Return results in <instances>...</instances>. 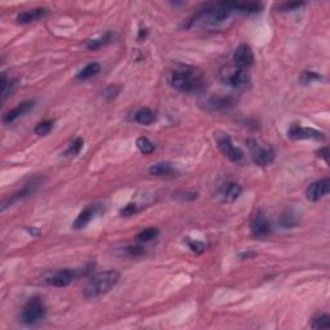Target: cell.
<instances>
[{
    "label": "cell",
    "instance_id": "6da1fadb",
    "mask_svg": "<svg viewBox=\"0 0 330 330\" xmlns=\"http://www.w3.org/2000/svg\"><path fill=\"white\" fill-rule=\"evenodd\" d=\"M170 85L183 93H192L202 87V74L191 66H178L170 74Z\"/></svg>",
    "mask_w": 330,
    "mask_h": 330
},
{
    "label": "cell",
    "instance_id": "7a4b0ae2",
    "mask_svg": "<svg viewBox=\"0 0 330 330\" xmlns=\"http://www.w3.org/2000/svg\"><path fill=\"white\" fill-rule=\"evenodd\" d=\"M120 281V273L115 270L105 271L93 276L84 289V297L87 299H94L101 295L106 294L110 290L114 289Z\"/></svg>",
    "mask_w": 330,
    "mask_h": 330
},
{
    "label": "cell",
    "instance_id": "3957f363",
    "mask_svg": "<svg viewBox=\"0 0 330 330\" xmlns=\"http://www.w3.org/2000/svg\"><path fill=\"white\" fill-rule=\"evenodd\" d=\"M219 80L224 85H229L231 88H240L246 87L250 82V75L244 68H239L236 66H226L219 71Z\"/></svg>",
    "mask_w": 330,
    "mask_h": 330
},
{
    "label": "cell",
    "instance_id": "277c9868",
    "mask_svg": "<svg viewBox=\"0 0 330 330\" xmlns=\"http://www.w3.org/2000/svg\"><path fill=\"white\" fill-rule=\"evenodd\" d=\"M45 317V306L40 297H33L29 299L23 310H22V322L29 326L38 325Z\"/></svg>",
    "mask_w": 330,
    "mask_h": 330
},
{
    "label": "cell",
    "instance_id": "5b68a950",
    "mask_svg": "<svg viewBox=\"0 0 330 330\" xmlns=\"http://www.w3.org/2000/svg\"><path fill=\"white\" fill-rule=\"evenodd\" d=\"M217 145H218L221 153L226 156L227 159H230L234 163H239L244 159V153L239 147L234 145L232 138L226 133H218L216 136Z\"/></svg>",
    "mask_w": 330,
    "mask_h": 330
},
{
    "label": "cell",
    "instance_id": "8992f818",
    "mask_svg": "<svg viewBox=\"0 0 330 330\" xmlns=\"http://www.w3.org/2000/svg\"><path fill=\"white\" fill-rule=\"evenodd\" d=\"M250 231L256 239H265L271 234V223L265 213L258 212L250 224Z\"/></svg>",
    "mask_w": 330,
    "mask_h": 330
},
{
    "label": "cell",
    "instance_id": "52a82bcc",
    "mask_svg": "<svg viewBox=\"0 0 330 330\" xmlns=\"http://www.w3.org/2000/svg\"><path fill=\"white\" fill-rule=\"evenodd\" d=\"M330 192V180L329 178H324V180L316 181V182L311 183L306 190V196L307 200L312 202L319 201L320 199L327 195Z\"/></svg>",
    "mask_w": 330,
    "mask_h": 330
},
{
    "label": "cell",
    "instance_id": "ba28073f",
    "mask_svg": "<svg viewBox=\"0 0 330 330\" xmlns=\"http://www.w3.org/2000/svg\"><path fill=\"white\" fill-rule=\"evenodd\" d=\"M234 63L236 67L239 68H248L253 65L254 62V55L250 46L248 44H240V45L235 49L234 52Z\"/></svg>",
    "mask_w": 330,
    "mask_h": 330
},
{
    "label": "cell",
    "instance_id": "9c48e42d",
    "mask_svg": "<svg viewBox=\"0 0 330 330\" xmlns=\"http://www.w3.org/2000/svg\"><path fill=\"white\" fill-rule=\"evenodd\" d=\"M288 136L292 139H315V141L325 139L322 132L316 131L314 128H304V126H300L299 124H293L288 132Z\"/></svg>",
    "mask_w": 330,
    "mask_h": 330
},
{
    "label": "cell",
    "instance_id": "30bf717a",
    "mask_svg": "<svg viewBox=\"0 0 330 330\" xmlns=\"http://www.w3.org/2000/svg\"><path fill=\"white\" fill-rule=\"evenodd\" d=\"M77 273L71 270H61L57 271L53 276L48 278V284L56 288H65L68 287L74 281Z\"/></svg>",
    "mask_w": 330,
    "mask_h": 330
},
{
    "label": "cell",
    "instance_id": "8fae6325",
    "mask_svg": "<svg viewBox=\"0 0 330 330\" xmlns=\"http://www.w3.org/2000/svg\"><path fill=\"white\" fill-rule=\"evenodd\" d=\"M36 187H38V185L36 183H31V185H26L25 187L22 188V190H19V191H17L16 194L12 195L11 197H8L7 200H4L3 204H2V210H6L7 208H9L11 205L16 204V202L18 201H22V200L28 199V197H30L31 195L35 192Z\"/></svg>",
    "mask_w": 330,
    "mask_h": 330
},
{
    "label": "cell",
    "instance_id": "7c38bea8",
    "mask_svg": "<svg viewBox=\"0 0 330 330\" xmlns=\"http://www.w3.org/2000/svg\"><path fill=\"white\" fill-rule=\"evenodd\" d=\"M34 106H35V102L34 101L22 102V104H19L18 106L14 107L13 110H11V111H8L6 115H4L3 123L4 124L13 123V121L16 120V119H18L19 116H22V115H25L28 114L29 111H31Z\"/></svg>",
    "mask_w": 330,
    "mask_h": 330
},
{
    "label": "cell",
    "instance_id": "4fadbf2b",
    "mask_svg": "<svg viewBox=\"0 0 330 330\" xmlns=\"http://www.w3.org/2000/svg\"><path fill=\"white\" fill-rule=\"evenodd\" d=\"M253 161L259 165V167H267L275 159V153L272 148H265V147H256L251 154Z\"/></svg>",
    "mask_w": 330,
    "mask_h": 330
},
{
    "label": "cell",
    "instance_id": "5bb4252c",
    "mask_svg": "<svg viewBox=\"0 0 330 330\" xmlns=\"http://www.w3.org/2000/svg\"><path fill=\"white\" fill-rule=\"evenodd\" d=\"M232 9L230 8L227 3H221L218 6L213 7V8L208 9V17L213 23H218V22L226 21L231 14Z\"/></svg>",
    "mask_w": 330,
    "mask_h": 330
},
{
    "label": "cell",
    "instance_id": "9a60e30c",
    "mask_svg": "<svg viewBox=\"0 0 330 330\" xmlns=\"http://www.w3.org/2000/svg\"><path fill=\"white\" fill-rule=\"evenodd\" d=\"M241 192H243V188L239 183L230 182L227 185L223 186L221 191V197L223 202H234L240 197Z\"/></svg>",
    "mask_w": 330,
    "mask_h": 330
},
{
    "label": "cell",
    "instance_id": "2e32d148",
    "mask_svg": "<svg viewBox=\"0 0 330 330\" xmlns=\"http://www.w3.org/2000/svg\"><path fill=\"white\" fill-rule=\"evenodd\" d=\"M46 12H48V9L46 8H35V9H30V11L21 12V13L17 16V21H18V23H23V25L33 23V22L43 18V17L46 14Z\"/></svg>",
    "mask_w": 330,
    "mask_h": 330
},
{
    "label": "cell",
    "instance_id": "e0dca14e",
    "mask_svg": "<svg viewBox=\"0 0 330 330\" xmlns=\"http://www.w3.org/2000/svg\"><path fill=\"white\" fill-rule=\"evenodd\" d=\"M148 172H150L151 175H155V177H174L177 174V170L169 163L154 164L150 167Z\"/></svg>",
    "mask_w": 330,
    "mask_h": 330
},
{
    "label": "cell",
    "instance_id": "ac0fdd59",
    "mask_svg": "<svg viewBox=\"0 0 330 330\" xmlns=\"http://www.w3.org/2000/svg\"><path fill=\"white\" fill-rule=\"evenodd\" d=\"M96 212H97V207L96 205H90V207L85 208L84 210H83L82 213L78 216V218L75 219L74 224H72V227H74L75 230H82L84 229L85 226H87L88 223H89L90 221L93 219V217L96 216Z\"/></svg>",
    "mask_w": 330,
    "mask_h": 330
},
{
    "label": "cell",
    "instance_id": "d6986e66",
    "mask_svg": "<svg viewBox=\"0 0 330 330\" xmlns=\"http://www.w3.org/2000/svg\"><path fill=\"white\" fill-rule=\"evenodd\" d=\"M232 105H234V101H232L231 97L213 96L207 101L208 110H212V111H222V110L231 107Z\"/></svg>",
    "mask_w": 330,
    "mask_h": 330
},
{
    "label": "cell",
    "instance_id": "ffe728a7",
    "mask_svg": "<svg viewBox=\"0 0 330 330\" xmlns=\"http://www.w3.org/2000/svg\"><path fill=\"white\" fill-rule=\"evenodd\" d=\"M232 11L244 12V13H258L262 11L263 6L256 2H235V3H227Z\"/></svg>",
    "mask_w": 330,
    "mask_h": 330
},
{
    "label": "cell",
    "instance_id": "44dd1931",
    "mask_svg": "<svg viewBox=\"0 0 330 330\" xmlns=\"http://www.w3.org/2000/svg\"><path fill=\"white\" fill-rule=\"evenodd\" d=\"M136 121L141 125H150L154 121L156 120V115L153 110L150 109H141L136 112V116H134Z\"/></svg>",
    "mask_w": 330,
    "mask_h": 330
},
{
    "label": "cell",
    "instance_id": "7402d4cb",
    "mask_svg": "<svg viewBox=\"0 0 330 330\" xmlns=\"http://www.w3.org/2000/svg\"><path fill=\"white\" fill-rule=\"evenodd\" d=\"M99 70H101V66H99V63L92 62V63H89V65L85 66L82 71H79V74L77 75V79L78 80H88V79H90L92 77H94V75L98 74Z\"/></svg>",
    "mask_w": 330,
    "mask_h": 330
},
{
    "label": "cell",
    "instance_id": "603a6c76",
    "mask_svg": "<svg viewBox=\"0 0 330 330\" xmlns=\"http://www.w3.org/2000/svg\"><path fill=\"white\" fill-rule=\"evenodd\" d=\"M298 217L295 216L293 210H287L285 213H283V216L280 217V224L284 229H293L298 224Z\"/></svg>",
    "mask_w": 330,
    "mask_h": 330
},
{
    "label": "cell",
    "instance_id": "cb8c5ba5",
    "mask_svg": "<svg viewBox=\"0 0 330 330\" xmlns=\"http://www.w3.org/2000/svg\"><path fill=\"white\" fill-rule=\"evenodd\" d=\"M111 40H112L111 33H107L106 35L101 36L99 39H94V40L88 41V43H87V49H89V50L99 49L101 46L106 45V44H109Z\"/></svg>",
    "mask_w": 330,
    "mask_h": 330
},
{
    "label": "cell",
    "instance_id": "d4e9b609",
    "mask_svg": "<svg viewBox=\"0 0 330 330\" xmlns=\"http://www.w3.org/2000/svg\"><path fill=\"white\" fill-rule=\"evenodd\" d=\"M137 147H138V150L141 151V153L145 154V155H150V154H153L154 150H155V146H154V143L151 142L147 137H139V138L137 139Z\"/></svg>",
    "mask_w": 330,
    "mask_h": 330
},
{
    "label": "cell",
    "instance_id": "484cf974",
    "mask_svg": "<svg viewBox=\"0 0 330 330\" xmlns=\"http://www.w3.org/2000/svg\"><path fill=\"white\" fill-rule=\"evenodd\" d=\"M312 329H329L330 327V317L329 315H319V316L312 319L311 324Z\"/></svg>",
    "mask_w": 330,
    "mask_h": 330
},
{
    "label": "cell",
    "instance_id": "4316f807",
    "mask_svg": "<svg viewBox=\"0 0 330 330\" xmlns=\"http://www.w3.org/2000/svg\"><path fill=\"white\" fill-rule=\"evenodd\" d=\"M13 85H14V83L12 82L11 79H8L6 75H3V77H2V79H0V92H2V101H4V99H6L7 97L11 94Z\"/></svg>",
    "mask_w": 330,
    "mask_h": 330
},
{
    "label": "cell",
    "instance_id": "83f0119b",
    "mask_svg": "<svg viewBox=\"0 0 330 330\" xmlns=\"http://www.w3.org/2000/svg\"><path fill=\"white\" fill-rule=\"evenodd\" d=\"M53 125H55V121L53 120L41 121V123H39L38 125L35 126L34 132H35V134H38V136H46V134L49 133L53 129Z\"/></svg>",
    "mask_w": 330,
    "mask_h": 330
},
{
    "label": "cell",
    "instance_id": "f1b7e54d",
    "mask_svg": "<svg viewBox=\"0 0 330 330\" xmlns=\"http://www.w3.org/2000/svg\"><path fill=\"white\" fill-rule=\"evenodd\" d=\"M83 145H84V141H83V138L78 137L77 139H74V141H72L71 145L68 146V148L66 150V155H67V156H77L78 154H79L80 151H82Z\"/></svg>",
    "mask_w": 330,
    "mask_h": 330
},
{
    "label": "cell",
    "instance_id": "f546056e",
    "mask_svg": "<svg viewBox=\"0 0 330 330\" xmlns=\"http://www.w3.org/2000/svg\"><path fill=\"white\" fill-rule=\"evenodd\" d=\"M158 235H159V230L155 229V227H150V229L143 230V231L141 232L138 236H137V238H138L139 241H143V243H146V241H151L153 239H155Z\"/></svg>",
    "mask_w": 330,
    "mask_h": 330
},
{
    "label": "cell",
    "instance_id": "4dcf8cb0",
    "mask_svg": "<svg viewBox=\"0 0 330 330\" xmlns=\"http://www.w3.org/2000/svg\"><path fill=\"white\" fill-rule=\"evenodd\" d=\"M188 248L191 249L194 253H202L205 250V244L202 241H197V240H187Z\"/></svg>",
    "mask_w": 330,
    "mask_h": 330
},
{
    "label": "cell",
    "instance_id": "1f68e13d",
    "mask_svg": "<svg viewBox=\"0 0 330 330\" xmlns=\"http://www.w3.org/2000/svg\"><path fill=\"white\" fill-rule=\"evenodd\" d=\"M137 210H138V208H137L136 204H128L120 210V214L123 217H131L134 213H137Z\"/></svg>",
    "mask_w": 330,
    "mask_h": 330
},
{
    "label": "cell",
    "instance_id": "d6a6232c",
    "mask_svg": "<svg viewBox=\"0 0 330 330\" xmlns=\"http://www.w3.org/2000/svg\"><path fill=\"white\" fill-rule=\"evenodd\" d=\"M119 92H120V88L116 87V85H115V87L114 85H111V87H109L106 90H105V97H106L107 99H114L116 98Z\"/></svg>",
    "mask_w": 330,
    "mask_h": 330
},
{
    "label": "cell",
    "instance_id": "836d02e7",
    "mask_svg": "<svg viewBox=\"0 0 330 330\" xmlns=\"http://www.w3.org/2000/svg\"><path fill=\"white\" fill-rule=\"evenodd\" d=\"M306 4L304 3H302V2H300V3H285V4H283V6H281V11H284V12H289V11H297V9H299V8H302V7H304Z\"/></svg>",
    "mask_w": 330,
    "mask_h": 330
},
{
    "label": "cell",
    "instance_id": "e575fe53",
    "mask_svg": "<svg viewBox=\"0 0 330 330\" xmlns=\"http://www.w3.org/2000/svg\"><path fill=\"white\" fill-rule=\"evenodd\" d=\"M125 251L131 257H138V256H142V254L145 253L143 248H141V246H126Z\"/></svg>",
    "mask_w": 330,
    "mask_h": 330
},
{
    "label": "cell",
    "instance_id": "d590c367",
    "mask_svg": "<svg viewBox=\"0 0 330 330\" xmlns=\"http://www.w3.org/2000/svg\"><path fill=\"white\" fill-rule=\"evenodd\" d=\"M304 77H306V83L312 82V79H321V77H320V75L315 74V72H312V71H306Z\"/></svg>",
    "mask_w": 330,
    "mask_h": 330
},
{
    "label": "cell",
    "instance_id": "8d00e7d4",
    "mask_svg": "<svg viewBox=\"0 0 330 330\" xmlns=\"http://www.w3.org/2000/svg\"><path fill=\"white\" fill-rule=\"evenodd\" d=\"M319 154H320V156H321V158H324L325 160L327 161V147H324L322 150H320Z\"/></svg>",
    "mask_w": 330,
    "mask_h": 330
}]
</instances>
